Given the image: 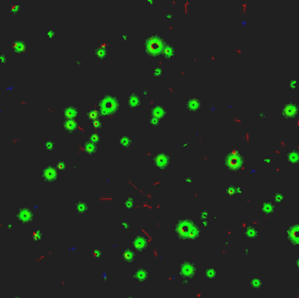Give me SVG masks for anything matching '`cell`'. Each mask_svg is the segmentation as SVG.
I'll return each mask as SVG.
<instances>
[{
	"label": "cell",
	"instance_id": "6da1fadb",
	"mask_svg": "<svg viewBox=\"0 0 299 298\" xmlns=\"http://www.w3.org/2000/svg\"><path fill=\"white\" fill-rule=\"evenodd\" d=\"M297 109H298V108L295 103L289 102V103H287L283 106V108L282 109V114L285 117H291L296 114Z\"/></svg>",
	"mask_w": 299,
	"mask_h": 298
},
{
	"label": "cell",
	"instance_id": "7a4b0ae2",
	"mask_svg": "<svg viewBox=\"0 0 299 298\" xmlns=\"http://www.w3.org/2000/svg\"><path fill=\"white\" fill-rule=\"evenodd\" d=\"M18 218H19V219L22 223H28V222L31 221V219L33 218V214H32V212L29 209L22 208V209H20L19 211Z\"/></svg>",
	"mask_w": 299,
	"mask_h": 298
},
{
	"label": "cell",
	"instance_id": "3957f363",
	"mask_svg": "<svg viewBox=\"0 0 299 298\" xmlns=\"http://www.w3.org/2000/svg\"><path fill=\"white\" fill-rule=\"evenodd\" d=\"M43 178L47 181H53L57 177V172L53 167H46L42 171Z\"/></svg>",
	"mask_w": 299,
	"mask_h": 298
},
{
	"label": "cell",
	"instance_id": "277c9868",
	"mask_svg": "<svg viewBox=\"0 0 299 298\" xmlns=\"http://www.w3.org/2000/svg\"><path fill=\"white\" fill-rule=\"evenodd\" d=\"M227 163H228V165H229V166L236 168L242 164V158L240 156H238L236 154H232L228 158Z\"/></svg>",
	"mask_w": 299,
	"mask_h": 298
},
{
	"label": "cell",
	"instance_id": "5b68a950",
	"mask_svg": "<svg viewBox=\"0 0 299 298\" xmlns=\"http://www.w3.org/2000/svg\"><path fill=\"white\" fill-rule=\"evenodd\" d=\"M12 48L16 53H23L26 51V45L23 40H16L12 43Z\"/></svg>",
	"mask_w": 299,
	"mask_h": 298
},
{
	"label": "cell",
	"instance_id": "8992f818",
	"mask_svg": "<svg viewBox=\"0 0 299 298\" xmlns=\"http://www.w3.org/2000/svg\"><path fill=\"white\" fill-rule=\"evenodd\" d=\"M149 50H151L152 52H158L160 49V42L155 39V38H152L149 41V46H148Z\"/></svg>",
	"mask_w": 299,
	"mask_h": 298
},
{
	"label": "cell",
	"instance_id": "52a82bcc",
	"mask_svg": "<svg viewBox=\"0 0 299 298\" xmlns=\"http://www.w3.org/2000/svg\"><path fill=\"white\" fill-rule=\"evenodd\" d=\"M288 160L290 163L296 164L299 162V152L296 151H292L288 153Z\"/></svg>",
	"mask_w": 299,
	"mask_h": 298
},
{
	"label": "cell",
	"instance_id": "ba28073f",
	"mask_svg": "<svg viewBox=\"0 0 299 298\" xmlns=\"http://www.w3.org/2000/svg\"><path fill=\"white\" fill-rule=\"evenodd\" d=\"M64 111H65V115H66L68 118H70V119L73 118L74 116H75L76 113H77L76 109L74 108V107H73V106H68V107H66V108L65 109Z\"/></svg>",
	"mask_w": 299,
	"mask_h": 298
},
{
	"label": "cell",
	"instance_id": "9c48e42d",
	"mask_svg": "<svg viewBox=\"0 0 299 298\" xmlns=\"http://www.w3.org/2000/svg\"><path fill=\"white\" fill-rule=\"evenodd\" d=\"M156 162H157V165H159V166H164V165H165V164L167 163V160H168V158H167V156L166 155H159V156H158V158H156Z\"/></svg>",
	"mask_w": 299,
	"mask_h": 298
},
{
	"label": "cell",
	"instance_id": "30bf717a",
	"mask_svg": "<svg viewBox=\"0 0 299 298\" xmlns=\"http://www.w3.org/2000/svg\"><path fill=\"white\" fill-rule=\"evenodd\" d=\"M65 128L68 130H72L74 128H75V122H74V121H73L72 119L70 120H66L65 122Z\"/></svg>",
	"mask_w": 299,
	"mask_h": 298
},
{
	"label": "cell",
	"instance_id": "8fae6325",
	"mask_svg": "<svg viewBox=\"0 0 299 298\" xmlns=\"http://www.w3.org/2000/svg\"><path fill=\"white\" fill-rule=\"evenodd\" d=\"M138 101H139V99H138V96H137V95H132L130 96V98H129V103H130L132 106H136V105H137V103H138Z\"/></svg>",
	"mask_w": 299,
	"mask_h": 298
},
{
	"label": "cell",
	"instance_id": "7c38bea8",
	"mask_svg": "<svg viewBox=\"0 0 299 298\" xmlns=\"http://www.w3.org/2000/svg\"><path fill=\"white\" fill-rule=\"evenodd\" d=\"M154 112H153V114L155 115V117H157V116H158V115H162L163 114V112H164V110H163V109L161 108V107H156L155 109H154V110H153Z\"/></svg>",
	"mask_w": 299,
	"mask_h": 298
},
{
	"label": "cell",
	"instance_id": "4fadbf2b",
	"mask_svg": "<svg viewBox=\"0 0 299 298\" xmlns=\"http://www.w3.org/2000/svg\"><path fill=\"white\" fill-rule=\"evenodd\" d=\"M198 105H199V102H198V101H197L196 99H192V100L189 102V103H188V106H189V107H191L192 109H195V108H197V107H198Z\"/></svg>",
	"mask_w": 299,
	"mask_h": 298
},
{
	"label": "cell",
	"instance_id": "5bb4252c",
	"mask_svg": "<svg viewBox=\"0 0 299 298\" xmlns=\"http://www.w3.org/2000/svg\"><path fill=\"white\" fill-rule=\"evenodd\" d=\"M289 85L291 89H295L297 87V82L296 80H290L289 82Z\"/></svg>",
	"mask_w": 299,
	"mask_h": 298
},
{
	"label": "cell",
	"instance_id": "9a60e30c",
	"mask_svg": "<svg viewBox=\"0 0 299 298\" xmlns=\"http://www.w3.org/2000/svg\"><path fill=\"white\" fill-rule=\"evenodd\" d=\"M53 147V141H47L46 142V149H52Z\"/></svg>",
	"mask_w": 299,
	"mask_h": 298
},
{
	"label": "cell",
	"instance_id": "2e32d148",
	"mask_svg": "<svg viewBox=\"0 0 299 298\" xmlns=\"http://www.w3.org/2000/svg\"><path fill=\"white\" fill-rule=\"evenodd\" d=\"M19 6H17V5H12V11L13 12H17L19 11Z\"/></svg>",
	"mask_w": 299,
	"mask_h": 298
},
{
	"label": "cell",
	"instance_id": "e0dca14e",
	"mask_svg": "<svg viewBox=\"0 0 299 298\" xmlns=\"http://www.w3.org/2000/svg\"><path fill=\"white\" fill-rule=\"evenodd\" d=\"M0 59L2 60V62H5L6 60V57L5 54H0Z\"/></svg>",
	"mask_w": 299,
	"mask_h": 298
},
{
	"label": "cell",
	"instance_id": "ac0fdd59",
	"mask_svg": "<svg viewBox=\"0 0 299 298\" xmlns=\"http://www.w3.org/2000/svg\"><path fill=\"white\" fill-rule=\"evenodd\" d=\"M47 34H48V36H49V37H52V36H53V35H54V32H53V31L49 30V31L47 32Z\"/></svg>",
	"mask_w": 299,
	"mask_h": 298
}]
</instances>
